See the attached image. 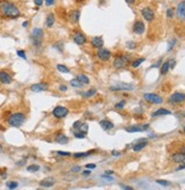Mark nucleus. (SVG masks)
Segmentation results:
<instances>
[{"label": "nucleus", "mask_w": 185, "mask_h": 190, "mask_svg": "<svg viewBox=\"0 0 185 190\" xmlns=\"http://www.w3.org/2000/svg\"><path fill=\"white\" fill-rule=\"evenodd\" d=\"M0 13L5 17L9 18H17L21 16V11L12 2H7V1H2L0 4Z\"/></svg>", "instance_id": "1"}, {"label": "nucleus", "mask_w": 185, "mask_h": 190, "mask_svg": "<svg viewBox=\"0 0 185 190\" xmlns=\"http://www.w3.org/2000/svg\"><path fill=\"white\" fill-rule=\"evenodd\" d=\"M31 40H32V44L34 47L39 48L42 44L43 40V30L40 27H35L33 28L32 33H31Z\"/></svg>", "instance_id": "2"}, {"label": "nucleus", "mask_w": 185, "mask_h": 190, "mask_svg": "<svg viewBox=\"0 0 185 190\" xmlns=\"http://www.w3.org/2000/svg\"><path fill=\"white\" fill-rule=\"evenodd\" d=\"M7 121H8V123L12 126V127H21V126L24 123V121H25V116L22 112L13 113V114L8 118Z\"/></svg>", "instance_id": "3"}, {"label": "nucleus", "mask_w": 185, "mask_h": 190, "mask_svg": "<svg viewBox=\"0 0 185 190\" xmlns=\"http://www.w3.org/2000/svg\"><path fill=\"white\" fill-rule=\"evenodd\" d=\"M128 64V58L127 56H124V54H119L117 56L115 59H114V62H112V66L115 69H123L125 68Z\"/></svg>", "instance_id": "4"}, {"label": "nucleus", "mask_w": 185, "mask_h": 190, "mask_svg": "<svg viewBox=\"0 0 185 190\" xmlns=\"http://www.w3.org/2000/svg\"><path fill=\"white\" fill-rule=\"evenodd\" d=\"M143 97L146 101L150 102V103H155V104H161L163 103V97L158 94H155V93H146L143 95Z\"/></svg>", "instance_id": "5"}, {"label": "nucleus", "mask_w": 185, "mask_h": 190, "mask_svg": "<svg viewBox=\"0 0 185 190\" xmlns=\"http://www.w3.org/2000/svg\"><path fill=\"white\" fill-rule=\"evenodd\" d=\"M52 114H53V117L61 119V118H65L68 114V109L65 108V106H56L52 111Z\"/></svg>", "instance_id": "6"}, {"label": "nucleus", "mask_w": 185, "mask_h": 190, "mask_svg": "<svg viewBox=\"0 0 185 190\" xmlns=\"http://www.w3.org/2000/svg\"><path fill=\"white\" fill-rule=\"evenodd\" d=\"M97 56L99 58L100 60L102 61H108L111 57V52L109 51L108 49H103V48H100L98 52H97Z\"/></svg>", "instance_id": "7"}, {"label": "nucleus", "mask_w": 185, "mask_h": 190, "mask_svg": "<svg viewBox=\"0 0 185 190\" xmlns=\"http://www.w3.org/2000/svg\"><path fill=\"white\" fill-rule=\"evenodd\" d=\"M141 14H142L143 18H144L146 21H148V22H152V21L155 19V11L151 8H149V7L143 8L142 10H141Z\"/></svg>", "instance_id": "8"}, {"label": "nucleus", "mask_w": 185, "mask_h": 190, "mask_svg": "<svg viewBox=\"0 0 185 190\" xmlns=\"http://www.w3.org/2000/svg\"><path fill=\"white\" fill-rule=\"evenodd\" d=\"M135 87L131 84H117V85H112L110 86L111 91H133Z\"/></svg>", "instance_id": "9"}, {"label": "nucleus", "mask_w": 185, "mask_h": 190, "mask_svg": "<svg viewBox=\"0 0 185 190\" xmlns=\"http://www.w3.org/2000/svg\"><path fill=\"white\" fill-rule=\"evenodd\" d=\"M170 102L173 103H182V102H184L185 101V94L184 93H181V92H176V93H174L173 95H170V99H169Z\"/></svg>", "instance_id": "10"}, {"label": "nucleus", "mask_w": 185, "mask_h": 190, "mask_svg": "<svg viewBox=\"0 0 185 190\" xmlns=\"http://www.w3.org/2000/svg\"><path fill=\"white\" fill-rule=\"evenodd\" d=\"M48 87H49V85H48L47 83H38V84H33L31 86V91L35 92V93H39V92L47 91Z\"/></svg>", "instance_id": "11"}, {"label": "nucleus", "mask_w": 185, "mask_h": 190, "mask_svg": "<svg viewBox=\"0 0 185 190\" xmlns=\"http://www.w3.org/2000/svg\"><path fill=\"white\" fill-rule=\"evenodd\" d=\"M73 40L74 42L76 44H78V45H83V44L86 43V38L82 32H76L73 36Z\"/></svg>", "instance_id": "12"}, {"label": "nucleus", "mask_w": 185, "mask_h": 190, "mask_svg": "<svg viewBox=\"0 0 185 190\" xmlns=\"http://www.w3.org/2000/svg\"><path fill=\"white\" fill-rule=\"evenodd\" d=\"M144 30H146V26H144V23L141 22V21H136L134 23L133 25V32L135 34H143L144 33Z\"/></svg>", "instance_id": "13"}, {"label": "nucleus", "mask_w": 185, "mask_h": 190, "mask_svg": "<svg viewBox=\"0 0 185 190\" xmlns=\"http://www.w3.org/2000/svg\"><path fill=\"white\" fill-rule=\"evenodd\" d=\"M148 128H149V125L131 126V127H127V128H126V131H127V133H141V131L148 129Z\"/></svg>", "instance_id": "14"}, {"label": "nucleus", "mask_w": 185, "mask_h": 190, "mask_svg": "<svg viewBox=\"0 0 185 190\" xmlns=\"http://www.w3.org/2000/svg\"><path fill=\"white\" fill-rule=\"evenodd\" d=\"M177 17L180 19H185V1H182L180 4L177 5Z\"/></svg>", "instance_id": "15"}, {"label": "nucleus", "mask_w": 185, "mask_h": 190, "mask_svg": "<svg viewBox=\"0 0 185 190\" xmlns=\"http://www.w3.org/2000/svg\"><path fill=\"white\" fill-rule=\"evenodd\" d=\"M55 182H56L55 178L49 177V178L43 179L42 181H40V186L42 187V188H50V187H52L55 185Z\"/></svg>", "instance_id": "16"}, {"label": "nucleus", "mask_w": 185, "mask_h": 190, "mask_svg": "<svg viewBox=\"0 0 185 190\" xmlns=\"http://www.w3.org/2000/svg\"><path fill=\"white\" fill-rule=\"evenodd\" d=\"M12 80H13L12 76L7 71H4V70L0 71V82L2 83V84H10Z\"/></svg>", "instance_id": "17"}, {"label": "nucleus", "mask_w": 185, "mask_h": 190, "mask_svg": "<svg viewBox=\"0 0 185 190\" xmlns=\"http://www.w3.org/2000/svg\"><path fill=\"white\" fill-rule=\"evenodd\" d=\"M91 44L95 49H100V48L103 47V39L101 36H94L93 39L91 40Z\"/></svg>", "instance_id": "18"}, {"label": "nucleus", "mask_w": 185, "mask_h": 190, "mask_svg": "<svg viewBox=\"0 0 185 190\" xmlns=\"http://www.w3.org/2000/svg\"><path fill=\"white\" fill-rule=\"evenodd\" d=\"M140 142H138V144H135L133 146V151L134 152H140V151H142L143 148L148 145V140H146V138H143V139H139Z\"/></svg>", "instance_id": "19"}, {"label": "nucleus", "mask_w": 185, "mask_h": 190, "mask_svg": "<svg viewBox=\"0 0 185 190\" xmlns=\"http://www.w3.org/2000/svg\"><path fill=\"white\" fill-rule=\"evenodd\" d=\"M172 161L174 163H183L185 161V155L183 153H175L172 155Z\"/></svg>", "instance_id": "20"}, {"label": "nucleus", "mask_w": 185, "mask_h": 190, "mask_svg": "<svg viewBox=\"0 0 185 190\" xmlns=\"http://www.w3.org/2000/svg\"><path fill=\"white\" fill-rule=\"evenodd\" d=\"M69 21L73 24H77L80 21V10H73L69 14Z\"/></svg>", "instance_id": "21"}, {"label": "nucleus", "mask_w": 185, "mask_h": 190, "mask_svg": "<svg viewBox=\"0 0 185 190\" xmlns=\"http://www.w3.org/2000/svg\"><path fill=\"white\" fill-rule=\"evenodd\" d=\"M100 126L102 127L103 130H110L114 128V123L109 120H101L100 121Z\"/></svg>", "instance_id": "22"}, {"label": "nucleus", "mask_w": 185, "mask_h": 190, "mask_svg": "<svg viewBox=\"0 0 185 190\" xmlns=\"http://www.w3.org/2000/svg\"><path fill=\"white\" fill-rule=\"evenodd\" d=\"M55 24V15L52 13L48 14L47 18H46V26L47 27H52Z\"/></svg>", "instance_id": "23"}, {"label": "nucleus", "mask_w": 185, "mask_h": 190, "mask_svg": "<svg viewBox=\"0 0 185 190\" xmlns=\"http://www.w3.org/2000/svg\"><path fill=\"white\" fill-rule=\"evenodd\" d=\"M170 111L167 110V109H159V110H157L155 112L152 113V117H158V116H168V114H170Z\"/></svg>", "instance_id": "24"}, {"label": "nucleus", "mask_w": 185, "mask_h": 190, "mask_svg": "<svg viewBox=\"0 0 185 190\" xmlns=\"http://www.w3.org/2000/svg\"><path fill=\"white\" fill-rule=\"evenodd\" d=\"M56 142H58V144L65 145V144H67V142H68V138H67L64 134H58L56 136Z\"/></svg>", "instance_id": "25"}, {"label": "nucleus", "mask_w": 185, "mask_h": 190, "mask_svg": "<svg viewBox=\"0 0 185 190\" xmlns=\"http://www.w3.org/2000/svg\"><path fill=\"white\" fill-rule=\"evenodd\" d=\"M169 69H170V62L166 61V62H164V65L160 67V73H161V75H166Z\"/></svg>", "instance_id": "26"}, {"label": "nucleus", "mask_w": 185, "mask_h": 190, "mask_svg": "<svg viewBox=\"0 0 185 190\" xmlns=\"http://www.w3.org/2000/svg\"><path fill=\"white\" fill-rule=\"evenodd\" d=\"M76 78H77L78 80L82 83V84H89V83H90V78L87 77L86 75H83V74H81V75H77V76H76Z\"/></svg>", "instance_id": "27"}, {"label": "nucleus", "mask_w": 185, "mask_h": 190, "mask_svg": "<svg viewBox=\"0 0 185 190\" xmlns=\"http://www.w3.org/2000/svg\"><path fill=\"white\" fill-rule=\"evenodd\" d=\"M69 84H70V86L75 87V88H80V87H82V85H83L82 83L80 82L77 78H75V79H72Z\"/></svg>", "instance_id": "28"}, {"label": "nucleus", "mask_w": 185, "mask_h": 190, "mask_svg": "<svg viewBox=\"0 0 185 190\" xmlns=\"http://www.w3.org/2000/svg\"><path fill=\"white\" fill-rule=\"evenodd\" d=\"M144 58H139V59H136V60H134L132 64H131V66H132V68H138L139 66L141 65L142 62H144Z\"/></svg>", "instance_id": "29"}, {"label": "nucleus", "mask_w": 185, "mask_h": 190, "mask_svg": "<svg viewBox=\"0 0 185 190\" xmlns=\"http://www.w3.org/2000/svg\"><path fill=\"white\" fill-rule=\"evenodd\" d=\"M78 131H81V133H83V134H87V131H89V126H87V123H84V122H82L81 123V126L78 127Z\"/></svg>", "instance_id": "30"}, {"label": "nucleus", "mask_w": 185, "mask_h": 190, "mask_svg": "<svg viewBox=\"0 0 185 190\" xmlns=\"http://www.w3.org/2000/svg\"><path fill=\"white\" fill-rule=\"evenodd\" d=\"M57 69L59 70L60 73H64V74H69V73H70L69 68H67V67H66V66H64V65H57Z\"/></svg>", "instance_id": "31"}, {"label": "nucleus", "mask_w": 185, "mask_h": 190, "mask_svg": "<svg viewBox=\"0 0 185 190\" xmlns=\"http://www.w3.org/2000/svg\"><path fill=\"white\" fill-rule=\"evenodd\" d=\"M95 94H97V90L92 88V90H90V91L83 93V96H84V97H91V96H93V95H95Z\"/></svg>", "instance_id": "32"}, {"label": "nucleus", "mask_w": 185, "mask_h": 190, "mask_svg": "<svg viewBox=\"0 0 185 190\" xmlns=\"http://www.w3.org/2000/svg\"><path fill=\"white\" fill-rule=\"evenodd\" d=\"M26 170H27L29 172H36V171H39V170H40V166H39V165L33 164V165L27 166V168H26Z\"/></svg>", "instance_id": "33"}, {"label": "nucleus", "mask_w": 185, "mask_h": 190, "mask_svg": "<svg viewBox=\"0 0 185 190\" xmlns=\"http://www.w3.org/2000/svg\"><path fill=\"white\" fill-rule=\"evenodd\" d=\"M17 187H18V183L15 181H10L7 183V188H8V189H16Z\"/></svg>", "instance_id": "34"}, {"label": "nucleus", "mask_w": 185, "mask_h": 190, "mask_svg": "<svg viewBox=\"0 0 185 190\" xmlns=\"http://www.w3.org/2000/svg\"><path fill=\"white\" fill-rule=\"evenodd\" d=\"M90 153H75V154H73V156L75 159H82V157H86Z\"/></svg>", "instance_id": "35"}, {"label": "nucleus", "mask_w": 185, "mask_h": 190, "mask_svg": "<svg viewBox=\"0 0 185 190\" xmlns=\"http://www.w3.org/2000/svg\"><path fill=\"white\" fill-rule=\"evenodd\" d=\"M126 47L128 48L129 50H133V49H135V48H136V43H135V42H133V41H128V42L126 43Z\"/></svg>", "instance_id": "36"}, {"label": "nucleus", "mask_w": 185, "mask_h": 190, "mask_svg": "<svg viewBox=\"0 0 185 190\" xmlns=\"http://www.w3.org/2000/svg\"><path fill=\"white\" fill-rule=\"evenodd\" d=\"M74 137L75 138H84L85 137V134H83V133H81V131H74Z\"/></svg>", "instance_id": "37"}, {"label": "nucleus", "mask_w": 185, "mask_h": 190, "mask_svg": "<svg viewBox=\"0 0 185 190\" xmlns=\"http://www.w3.org/2000/svg\"><path fill=\"white\" fill-rule=\"evenodd\" d=\"M156 182H157L158 185H161V186H164V187L169 186V182L166 181V180H156Z\"/></svg>", "instance_id": "38"}, {"label": "nucleus", "mask_w": 185, "mask_h": 190, "mask_svg": "<svg viewBox=\"0 0 185 190\" xmlns=\"http://www.w3.org/2000/svg\"><path fill=\"white\" fill-rule=\"evenodd\" d=\"M175 43H176V40H175V39L170 40V42H169V45H168V51H172V49H173V47L175 45Z\"/></svg>", "instance_id": "39"}, {"label": "nucleus", "mask_w": 185, "mask_h": 190, "mask_svg": "<svg viewBox=\"0 0 185 190\" xmlns=\"http://www.w3.org/2000/svg\"><path fill=\"white\" fill-rule=\"evenodd\" d=\"M166 14H167V17H168V18H172L173 16H174V9H173V8L167 9V11H166Z\"/></svg>", "instance_id": "40"}, {"label": "nucleus", "mask_w": 185, "mask_h": 190, "mask_svg": "<svg viewBox=\"0 0 185 190\" xmlns=\"http://www.w3.org/2000/svg\"><path fill=\"white\" fill-rule=\"evenodd\" d=\"M125 103H126L125 101H121V102H118V103L115 105V108L116 109H123L125 106Z\"/></svg>", "instance_id": "41"}, {"label": "nucleus", "mask_w": 185, "mask_h": 190, "mask_svg": "<svg viewBox=\"0 0 185 190\" xmlns=\"http://www.w3.org/2000/svg\"><path fill=\"white\" fill-rule=\"evenodd\" d=\"M17 54L21 57V58H23V59H26V54H25V52L23 51V50H18Z\"/></svg>", "instance_id": "42"}, {"label": "nucleus", "mask_w": 185, "mask_h": 190, "mask_svg": "<svg viewBox=\"0 0 185 190\" xmlns=\"http://www.w3.org/2000/svg\"><path fill=\"white\" fill-rule=\"evenodd\" d=\"M44 2H46V5H47L48 7H50V6L55 5V0H44Z\"/></svg>", "instance_id": "43"}, {"label": "nucleus", "mask_w": 185, "mask_h": 190, "mask_svg": "<svg viewBox=\"0 0 185 190\" xmlns=\"http://www.w3.org/2000/svg\"><path fill=\"white\" fill-rule=\"evenodd\" d=\"M102 179L104 181H114V178L112 177H108L107 174L106 175H102Z\"/></svg>", "instance_id": "44"}, {"label": "nucleus", "mask_w": 185, "mask_h": 190, "mask_svg": "<svg viewBox=\"0 0 185 190\" xmlns=\"http://www.w3.org/2000/svg\"><path fill=\"white\" fill-rule=\"evenodd\" d=\"M81 123H82V121H75V122H74V125H73V127L75 128V129H78V127L81 126Z\"/></svg>", "instance_id": "45"}, {"label": "nucleus", "mask_w": 185, "mask_h": 190, "mask_svg": "<svg viewBox=\"0 0 185 190\" xmlns=\"http://www.w3.org/2000/svg\"><path fill=\"white\" fill-rule=\"evenodd\" d=\"M43 1H44V0H34V5L38 6V7H40V6H42Z\"/></svg>", "instance_id": "46"}, {"label": "nucleus", "mask_w": 185, "mask_h": 190, "mask_svg": "<svg viewBox=\"0 0 185 190\" xmlns=\"http://www.w3.org/2000/svg\"><path fill=\"white\" fill-rule=\"evenodd\" d=\"M57 154L61 156H70V153H66V152H58Z\"/></svg>", "instance_id": "47"}, {"label": "nucleus", "mask_w": 185, "mask_h": 190, "mask_svg": "<svg viewBox=\"0 0 185 190\" xmlns=\"http://www.w3.org/2000/svg\"><path fill=\"white\" fill-rule=\"evenodd\" d=\"M121 188H122V189H125V190H133V188H132V187L125 186V185H121Z\"/></svg>", "instance_id": "48"}, {"label": "nucleus", "mask_w": 185, "mask_h": 190, "mask_svg": "<svg viewBox=\"0 0 185 190\" xmlns=\"http://www.w3.org/2000/svg\"><path fill=\"white\" fill-rule=\"evenodd\" d=\"M85 168H86V169H89V170H93V169L97 168V166H95V164H86V165H85Z\"/></svg>", "instance_id": "49"}, {"label": "nucleus", "mask_w": 185, "mask_h": 190, "mask_svg": "<svg viewBox=\"0 0 185 190\" xmlns=\"http://www.w3.org/2000/svg\"><path fill=\"white\" fill-rule=\"evenodd\" d=\"M72 171H73V172H80V171H81V168H80V166H74Z\"/></svg>", "instance_id": "50"}, {"label": "nucleus", "mask_w": 185, "mask_h": 190, "mask_svg": "<svg viewBox=\"0 0 185 190\" xmlns=\"http://www.w3.org/2000/svg\"><path fill=\"white\" fill-rule=\"evenodd\" d=\"M59 90H60V91H63V92H66V91H67V87L65 86V85H60V86H59Z\"/></svg>", "instance_id": "51"}, {"label": "nucleus", "mask_w": 185, "mask_h": 190, "mask_svg": "<svg viewBox=\"0 0 185 190\" xmlns=\"http://www.w3.org/2000/svg\"><path fill=\"white\" fill-rule=\"evenodd\" d=\"M125 1H126L128 5H133L134 2H135V0H125Z\"/></svg>", "instance_id": "52"}, {"label": "nucleus", "mask_w": 185, "mask_h": 190, "mask_svg": "<svg viewBox=\"0 0 185 190\" xmlns=\"http://www.w3.org/2000/svg\"><path fill=\"white\" fill-rule=\"evenodd\" d=\"M183 169H185V164L181 165V166H178V168H177L176 170H177V171H178V170H183Z\"/></svg>", "instance_id": "53"}, {"label": "nucleus", "mask_w": 185, "mask_h": 190, "mask_svg": "<svg viewBox=\"0 0 185 190\" xmlns=\"http://www.w3.org/2000/svg\"><path fill=\"white\" fill-rule=\"evenodd\" d=\"M112 155H114V156H119V153H118V152L114 151V152H112Z\"/></svg>", "instance_id": "54"}, {"label": "nucleus", "mask_w": 185, "mask_h": 190, "mask_svg": "<svg viewBox=\"0 0 185 190\" xmlns=\"http://www.w3.org/2000/svg\"><path fill=\"white\" fill-rule=\"evenodd\" d=\"M83 174H84V175H89V174H90V171H89V170H86V171L83 172Z\"/></svg>", "instance_id": "55"}, {"label": "nucleus", "mask_w": 185, "mask_h": 190, "mask_svg": "<svg viewBox=\"0 0 185 190\" xmlns=\"http://www.w3.org/2000/svg\"><path fill=\"white\" fill-rule=\"evenodd\" d=\"M181 153H183L185 155V146H182V148H181Z\"/></svg>", "instance_id": "56"}, {"label": "nucleus", "mask_w": 185, "mask_h": 190, "mask_svg": "<svg viewBox=\"0 0 185 190\" xmlns=\"http://www.w3.org/2000/svg\"><path fill=\"white\" fill-rule=\"evenodd\" d=\"M112 173H114V171H109V170L106 171V174H112Z\"/></svg>", "instance_id": "57"}, {"label": "nucleus", "mask_w": 185, "mask_h": 190, "mask_svg": "<svg viewBox=\"0 0 185 190\" xmlns=\"http://www.w3.org/2000/svg\"><path fill=\"white\" fill-rule=\"evenodd\" d=\"M27 23H29V22H24V23H23V27H26V26H27Z\"/></svg>", "instance_id": "58"}, {"label": "nucleus", "mask_w": 185, "mask_h": 190, "mask_svg": "<svg viewBox=\"0 0 185 190\" xmlns=\"http://www.w3.org/2000/svg\"><path fill=\"white\" fill-rule=\"evenodd\" d=\"M1 153H2V146L0 145V154H1Z\"/></svg>", "instance_id": "59"}, {"label": "nucleus", "mask_w": 185, "mask_h": 190, "mask_svg": "<svg viewBox=\"0 0 185 190\" xmlns=\"http://www.w3.org/2000/svg\"><path fill=\"white\" fill-rule=\"evenodd\" d=\"M184 130H185V128H184Z\"/></svg>", "instance_id": "60"}]
</instances>
